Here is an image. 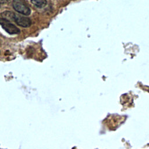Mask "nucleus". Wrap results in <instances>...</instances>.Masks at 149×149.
<instances>
[{"instance_id":"obj_1","label":"nucleus","mask_w":149,"mask_h":149,"mask_svg":"<svg viewBox=\"0 0 149 149\" xmlns=\"http://www.w3.org/2000/svg\"><path fill=\"white\" fill-rule=\"evenodd\" d=\"M12 6L16 12L22 15L28 16L31 13L30 8L23 0H13Z\"/></svg>"},{"instance_id":"obj_2","label":"nucleus","mask_w":149,"mask_h":149,"mask_svg":"<svg viewBox=\"0 0 149 149\" xmlns=\"http://www.w3.org/2000/svg\"><path fill=\"white\" fill-rule=\"evenodd\" d=\"M0 24L9 34H18L20 33V30L18 27L4 18H0Z\"/></svg>"},{"instance_id":"obj_3","label":"nucleus","mask_w":149,"mask_h":149,"mask_svg":"<svg viewBox=\"0 0 149 149\" xmlns=\"http://www.w3.org/2000/svg\"><path fill=\"white\" fill-rule=\"evenodd\" d=\"M13 21L16 22L17 25L23 27H28L31 24V21L29 17L18 14H15Z\"/></svg>"},{"instance_id":"obj_4","label":"nucleus","mask_w":149,"mask_h":149,"mask_svg":"<svg viewBox=\"0 0 149 149\" xmlns=\"http://www.w3.org/2000/svg\"><path fill=\"white\" fill-rule=\"evenodd\" d=\"M15 14L13 12H9V11H5L4 12H3L1 14L2 17L4 18L9 21L10 20H14V16H15Z\"/></svg>"},{"instance_id":"obj_5","label":"nucleus","mask_w":149,"mask_h":149,"mask_svg":"<svg viewBox=\"0 0 149 149\" xmlns=\"http://www.w3.org/2000/svg\"><path fill=\"white\" fill-rule=\"evenodd\" d=\"M31 2L38 8H43L47 5L46 0H31Z\"/></svg>"},{"instance_id":"obj_6","label":"nucleus","mask_w":149,"mask_h":149,"mask_svg":"<svg viewBox=\"0 0 149 149\" xmlns=\"http://www.w3.org/2000/svg\"><path fill=\"white\" fill-rule=\"evenodd\" d=\"M10 0H0V3L2 4V3H6L9 2Z\"/></svg>"}]
</instances>
